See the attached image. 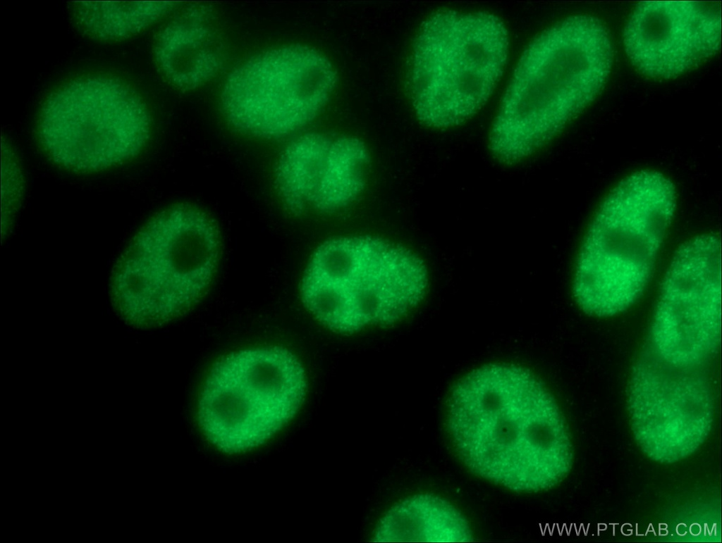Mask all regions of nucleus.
I'll list each match as a JSON object with an SVG mask.
<instances>
[{
    "label": "nucleus",
    "mask_w": 722,
    "mask_h": 543,
    "mask_svg": "<svg viewBox=\"0 0 722 543\" xmlns=\"http://www.w3.org/2000/svg\"><path fill=\"white\" fill-rule=\"evenodd\" d=\"M219 239L201 211L178 206L153 217L116 262L110 287L131 314L165 323L203 295L216 270Z\"/></svg>",
    "instance_id": "6"
},
{
    "label": "nucleus",
    "mask_w": 722,
    "mask_h": 543,
    "mask_svg": "<svg viewBox=\"0 0 722 543\" xmlns=\"http://www.w3.org/2000/svg\"><path fill=\"white\" fill-rule=\"evenodd\" d=\"M686 528V525L680 524L677 528V532L680 535H685L687 532Z\"/></svg>",
    "instance_id": "18"
},
{
    "label": "nucleus",
    "mask_w": 722,
    "mask_h": 543,
    "mask_svg": "<svg viewBox=\"0 0 722 543\" xmlns=\"http://www.w3.org/2000/svg\"><path fill=\"white\" fill-rule=\"evenodd\" d=\"M612 63L595 18L570 17L543 33L522 56L493 124L489 146L505 163L551 140L596 95Z\"/></svg>",
    "instance_id": "2"
},
{
    "label": "nucleus",
    "mask_w": 722,
    "mask_h": 543,
    "mask_svg": "<svg viewBox=\"0 0 722 543\" xmlns=\"http://www.w3.org/2000/svg\"><path fill=\"white\" fill-rule=\"evenodd\" d=\"M330 62L310 48L291 45L252 56L224 85V113L236 128L262 137L289 134L310 123L336 84Z\"/></svg>",
    "instance_id": "8"
},
{
    "label": "nucleus",
    "mask_w": 722,
    "mask_h": 543,
    "mask_svg": "<svg viewBox=\"0 0 722 543\" xmlns=\"http://www.w3.org/2000/svg\"><path fill=\"white\" fill-rule=\"evenodd\" d=\"M721 292L720 240L698 236L678 251L662 285L649 342L661 358L705 366L720 341Z\"/></svg>",
    "instance_id": "9"
},
{
    "label": "nucleus",
    "mask_w": 722,
    "mask_h": 543,
    "mask_svg": "<svg viewBox=\"0 0 722 543\" xmlns=\"http://www.w3.org/2000/svg\"><path fill=\"white\" fill-rule=\"evenodd\" d=\"M217 15L204 4L183 8L159 32L154 58L161 74L182 90L196 89L221 70L226 51Z\"/></svg>",
    "instance_id": "12"
},
{
    "label": "nucleus",
    "mask_w": 722,
    "mask_h": 543,
    "mask_svg": "<svg viewBox=\"0 0 722 543\" xmlns=\"http://www.w3.org/2000/svg\"><path fill=\"white\" fill-rule=\"evenodd\" d=\"M630 526H631L630 525H629V524H626V527H627V528H625V530H624V529H622V532H623V533L624 535H631V534L632 533V529H630V528H630Z\"/></svg>",
    "instance_id": "19"
},
{
    "label": "nucleus",
    "mask_w": 722,
    "mask_h": 543,
    "mask_svg": "<svg viewBox=\"0 0 722 543\" xmlns=\"http://www.w3.org/2000/svg\"><path fill=\"white\" fill-rule=\"evenodd\" d=\"M48 157L68 170L106 169L137 156L150 133V118L129 85L109 77L75 79L42 105L37 127Z\"/></svg>",
    "instance_id": "7"
},
{
    "label": "nucleus",
    "mask_w": 722,
    "mask_h": 543,
    "mask_svg": "<svg viewBox=\"0 0 722 543\" xmlns=\"http://www.w3.org/2000/svg\"><path fill=\"white\" fill-rule=\"evenodd\" d=\"M368 152L359 139L306 134L290 143L276 170V185L286 206L293 213L313 208L340 210L362 191Z\"/></svg>",
    "instance_id": "10"
},
{
    "label": "nucleus",
    "mask_w": 722,
    "mask_h": 543,
    "mask_svg": "<svg viewBox=\"0 0 722 543\" xmlns=\"http://www.w3.org/2000/svg\"><path fill=\"white\" fill-rule=\"evenodd\" d=\"M690 532L693 535H698L701 532V528L699 525H692L690 526Z\"/></svg>",
    "instance_id": "17"
},
{
    "label": "nucleus",
    "mask_w": 722,
    "mask_h": 543,
    "mask_svg": "<svg viewBox=\"0 0 722 543\" xmlns=\"http://www.w3.org/2000/svg\"><path fill=\"white\" fill-rule=\"evenodd\" d=\"M508 33L487 13L436 12L422 25L412 55L410 88L419 119L449 127L472 116L503 72Z\"/></svg>",
    "instance_id": "5"
},
{
    "label": "nucleus",
    "mask_w": 722,
    "mask_h": 543,
    "mask_svg": "<svg viewBox=\"0 0 722 543\" xmlns=\"http://www.w3.org/2000/svg\"><path fill=\"white\" fill-rule=\"evenodd\" d=\"M426 268L415 254L381 239H332L314 252L302 298L329 328L350 333L400 320L423 298Z\"/></svg>",
    "instance_id": "4"
},
{
    "label": "nucleus",
    "mask_w": 722,
    "mask_h": 543,
    "mask_svg": "<svg viewBox=\"0 0 722 543\" xmlns=\"http://www.w3.org/2000/svg\"><path fill=\"white\" fill-rule=\"evenodd\" d=\"M198 416L209 440L226 452L256 447L280 428L230 378L214 368L201 393Z\"/></svg>",
    "instance_id": "13"
},
{
    "label": "nucleus",
    "mask_w": 722,
    "mask_h": 543,
    "mask_svg": "<svg viewBox=\"0 0 722 543\" xmlns=\"http://www.w3.org/2000/svg\"><path fill=\"white\" fill-rule=\"evenodd\" d=\"M470 527L464 516L446 501L420 494L401 501L381 520L377 542H469Z\"/></svg>",
    "instance_id": "14"
},
{
    "label": "nucleus",
    "mask_w": 722,
    "mask_h": 543,
    "mask_svg": "<svg viewBox=\"0 0 722 543\" xmlns=\"http://www.w3.org/2000/svg\"><path fill=\"white\" fill-rule=\"evenodd\" d=\"M16 158L6 144H2V230H7L18 208L23 180Z\"/></svg>",
    "instance_id": "16"
},
{
    "label": "nucleus",
    "mask_w": 722,
    "mask_h": 543,
    "mask_svg": "<svg viewBox=\"0 0 722 543\" xmlns=\"http://www.w3.org/2000/svg\"><path fill=\"white\" fill-rule=\"evenodd\" d=\"M721 18L692 1L641 3L624 34L627 53L645 74L669 78L694 67L718 49Z\"/></svg>",
    "instance_id": "11"
},
{
    "label": "nucleus",
    "mask_w": 722,
    "mask_h": 543,
    "mask_svg": "<svg viewBox=\"0 0 722 543\" xmlns=\"http://www.w3.org/2000/svg\"><path fill=\"white\" fill-rule=\"evenodd\" d=\"M447 420L460 459L485 480L535 492L554 485L563 472L558 408L524 368L496 363L468 373L451 392Z\"/></svg>",
    "instance_id": "1"
},
{
    "label": "nucleus",
    "mask_w": 722,
    "mask_h": 543,
    "mask_svg": "<svg viewBox=\"0 0 722 543\" xmlns=\"http://www.w3.org/2000/svg\"><path fill=\"white\" fill-rule=\"evenodd\" d=\"M675 208L663 175L644 170L620 182L598 210L578 258L574 293L587 313L608 316L641 294Z\"/></svg>",
    "instance_id": "3"
},
{
    "label": "nucleus",
    "mask_w": 722,
    "mask_h": 543,
    "mask_svg": "<svg viewBox=\"0 0 722 543\" xmlns=\"http://www.w3.org/2000/svg\"><path fill=\"white\" fill-rule=\"evenodd\" d=\"M177 4L173 2H74L71 13L84 35L103 42L121 41L157 22Z\"/></svg>",
    "instance_id": "15"
}]
</instances>
